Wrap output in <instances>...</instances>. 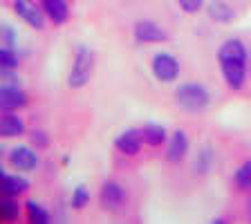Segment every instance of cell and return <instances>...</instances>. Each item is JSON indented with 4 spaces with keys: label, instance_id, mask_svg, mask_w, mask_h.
Masks as SVG:
<instances>
[{
    "label": "cell",
    "instance_id": "cell-5",
    "mask_svg": "<svg viewBox=\"0 0 251 224\" xmlns=\"http://www.w3.org/2000/svg\"><path fill=\"white\" fill-rule=\"evenodd\" d=\"M9 164H11V168H16L18 173H29L36 168L38 155L27 146H16L14 150L9 152Z\"/></svg>",
    "mask_w": 251,
    "mask_h": 224
},
{
    "label": "cell",
    "instance_id": "cell-27",
    "mask_svg": "<svg viewBox=\"0 0 251 224\" xmlns=\"http://www.w3.org/2000/svg\"><path fill=\"white\" fill-rule=\"evenodd\" d=\"M249 204H251V202H249Z\"/></svg>",
    "mask_w": 251,
    "mask_h": 224
},
{
    "label": "cell",
    "instance_id": "cell-13",
    "mask_svg": "<svg viewBox=\"0 0 251 224\" xmlns=\"http://www.w3.org/2000/svg\"><path fill=\"white\" fill-rule=\"evenodd\" d=\"M0 188H2L5 198H18V195L25 193L27 188H29V182H27L25 177H21V175H5V173H2Z\"/></svg>",
    "mask_w": 251,
    "mask_h": 224
},
{
    "label": "cell",
    "instance_id": "cell-15",
    "mask_svg": "<svg viewBox=\"0 0 251 224\" xmlns=\"http://www.w3.org/2000/svg\"><path fill=\"white\" fill-rule=\"evenodd\" d=\"M0 132H2V137H18L25 132V124H23L21 117L7 112V115H2V121H0Z\"/></svg>",
    "mask_w": 251,
    "mask_h": 224
},
{
    "label": "cell",
    "instance_id": "cell-2",
    "mask_svg": "<svg viewBox=\"0 0 251 224\" xmlns=\"http://www.w3.org/2000/svg\"><path fill=\"white\" fill-rule=\"evenodd\" d=\"M175 97H177L179 105L188 112H200L209 105V92L200 83H182L175 92Z\"/></svg>",
    "mask_w": 251,
    "mask_h": 224
},
{
    "label": "cell",
    "instance_id": "cell-24",
    "mask_svg": "<svg viewBox=\"0 0 251 224\" xmlns=\"http://www.w3.org/2000/svg\"><path fill=\"white\" fill-rule=\"evenodd\" d=\"M177 2L186 14H195V11H200V7L204 5V0H177Z\"/></svg>",
    "mask_w": 251,
    "mask_h": 224
},
{
    "label": "cell",
    "instance_id": "cell-6",
    "mask_svg": "<svg viewBox=\"0 0 251 224\" xmlns=\"http://www.w3.org/2000/svg\"><path fill=\"white\" fill-rule=\"evenodd\" d=\"M135 36L139 43H162L166 41V31L152 21H141L135 25Z\"/></svg>",
    "mask_w": 251,
    "mask_h": 224
},
{
    "label": "cell",
    "instance_id": "cell-12",
    "mask_svg": "<svg viewBox=\"0 0 251 224\" xmlns=\"http://www.w3.org/2000/svg\"><path fill=\"white\" fill-rule=\"evenodd\" d=\"M222 74H225L226 83L233 90H240L245 83V63L238 61H222Z\"/></svg>",
    "mask_w": 251,
    "mask_h": 224
},
{
    "label": "cell",
    "instance_id": "cell-11",
    "mask_svg": "<svg viewBox=\"0 0 251 224\" xmlns=\"http://www.w3.org/2000/svg\"><path fill=\"white\" fill-rule=\"evenodd\" d=\"M188 150V137L184 130H175L173 137L168 139V146H166V159L168 162H179Z\"/></svg>",
    "mask_w": 251,
    "mask_h": 224
},
{
    "label": "cell",
    "instance_id": "cell-23",
    "mask_svg": "<svg viewBox=\"0 0 251 224\" xmlns=\"http://www.w3.org/2000/svg\"><path fill=\"white\" fill-rule=\"evenodd\" d=\"M213 152H211V148H202V152H198V168L200 173H206V168H209V164L213 162Z\"/></svg>",
    "mask_w": 251,
    "mask_h": 224
},
{
    "label": "cell",
    "instance_id": "cell-3",
    "mask_svg": "<svg viewBox=\"0 0 251 224\" xmlns=\"http://www.w3.org/2000/svg\"><path fill=\"white\" fill-rule=\"evenodd\" d=\"M151 68H152L155 78L162 81V83H171V81H175L179 74V63L175 61V56H171V54H166V52L155 54Z\"/></svg>",
    "mask_w": 251,
    "mask_h": 224
},
{
    "label": "cell",
    "instance_id": "cell-14",
    "mask_svg": "<svg viewBox=\"0 0 251 224\" xmlns=\"http://www.w3.org/2000/svg\"><path fill=\"white\" fill-rule=\"evenodd\" d=\"M43 9L56 25L68 21V2L65 0H43Z\"/></svg>",
    "mask_w": 251,
    "mask_h": 224
},
{
    "label": "cell",
    "instance_id": "cell-4",
    "mask_svg": "<svg viewBox=\"0 0 251 224\" xmlns=\"http://www.w3.org/2000/svg\"><path fill=\"white\" fill-rule=\"evenodd\" d=\"M14 9H16V14L21 16L27 25L34 27V29H43V27H45V14H43L45 9H41L38 5H34L29 0H14Z\"/></svg>",
    "mask_w": 251,
    "mask_h": 224
},
{
    "label": "cell",
    "instance_id": "cell-18",
    "mask_svg": "<svg viewBox=\"0 0 251 224\" xmlns=\"http://www.w3.org/2000/svg\"><path fill=\"white\" fill-rule=\"evenodd\" d=\"M25 209H27V215H29V222H34V224H47L50 222V213H47L45 209H43L41 204H36V202H27L25 204Z\"/></svg>",
    "mask_w": 251,
    "mask_h": 224
},
{
    "label": "cell",
    "instance_id": "cell-8",
    "mask_svg": "<svg viewBox=\"0 0 251 224\" xmlns=\"http://www.w3.org/2000/svg\"><path fill=\"white\" fill-rule=\"evenodd\" d=\"M141 144H144V135H141V130H135V128H130V130H124L119 137L115 139V146L119 148L124 155H137L141 148Z\"/></svg>",
    "mask_w": 251,
    "mask_h": 224
},
{
    "label": "cell",
    "instance_id": "cell-26",
    "mask_svg": "<svg viewBox=\"0 0 251 224\" xmlns=\"http://www.w3.org/2000/svg\"><path fill=\"white\" fill-rule=\"evenodd\" d=\"M5 38H7V43H11V41H14V34H11V27H5Z\"/></svg>",
    "mask_w": 251,
    "mask_h": 224
},
{
    "label": "cell",
    "instance_id": "cell-19",
    "mask_svg": "<svg viewBox=\"0 0 251 224\" xmlns=\"http://www.w3.org/2000/svg\"><path fill=\"white\" fill-rule=\"evenodd\" d=\"M18 213H21V206L14 202V198L2 199V204H0V215H2L5 222H14V220L18 218Z\"/></svg>",
    "mask_w": 251,
    "mask_h": 224
},
{
    "label": "cell",
    "instance_id": "cell-20",
    "mask_svg": "<svg viewBox=\"0 0 251 224\" xmlns=\"http://www.w3.org/2000/svg\"><path fill=\"white\" fill-rule=\"evenodd\" d=\"M238 188H251V162H245L233 175Z\"/></svg>",
    "mask_w": 251,
    "mask_h": 224
},
{
    "label": "cell",
    "instance_id": "cell-17",
    "mask_svg": "<svg viewBox=\"0 0 251 224\" xmlns=\"http://www.w3.org/2000/svg\"><path fill=\"white\" fill-rule=\"evenodd\" d=\"M141 135H144V141L151 144V146H159V144H164V139H166V130H164V125H159V124H146L141 128Z\"/></svg>",
    "mask_w": 251,
    "mask_h": 224
},
{
    "label": "cell",
    "instance_id": "cell-21",
    "mask_svg": "<svg viewBox=\"0 0 251 224\" xmlns=\"http://www.w3.org/2000/svg\"><path fill=\"white\" fill-rule=\"evenodd\" d=\"M0 65H2V70H14L18 65V56H16V52L9 45L0 50Z\"/></svg>",
    "mask_w": 251,
    "mask_h": 224
},
{
    "label": "cell",
    "instance_id": "cell-22",
    "mask_svg": "<svg viewBox=\"0 0 251 224\" xmlns=\"http://www.w3.org/2000/svg\"><path fill=\"white\" fill-rule=\"evenodd\" d=\"M90 199V193L85 186H76L74 188V195H72V206L74 209H83L85 204H88Z\"/></svg>",
    "mask_w": 251,
    "mask_h": 224
},
{
    "label": "cell",
    "instance_id": "cell-10",
    "mask_svg": "<svg viewBox=\"0 0 251 224\" xmlns=\"http://www.w3.org/2000/svg\"><path fill=\"white\" fill-rule=\"evenodd\" d=\"M218 58H220V63L222 61L245 63L247 61V50H245V45H242V41H238V38H229V41L222 43V47H220V52H218Z\"/></svg>",
    "mask_w": 251,
    "mask_h": 224
},
{
    "label": "cell",
    "instance_id": "cell-1",
    "mask_svg": "<svg viewBox=\"0 0 251 224\" xmlns=\"http://www.w3.org/2000/svg\"><path fill=\"white\" fill-rule=\"evenodd\" d=\"M92 70H94V54L90 52L88 47H78V52L72 63V70H70L68 83L72 88H83L92 78Z\"/></svg>",
    "mask_w": 251,
    "mask_h": 224
},
{
    "label": "cell",
    "instance_id": "cell-7",
    "mask_svg": "<svg viewBox=\"0 0 251 224\" xmlns=\"http://www.w3.org/2000/svg\"><path fill=\"white\" fill-rule=\"evenodd\" d=\"M126 202V191L119 186L117 182H105L103 188H101V204L110 211L121 209Z\"/></svg>",
    "mask_w": 251,
    "mask_h": 224
},
{
    "label": "cell",
    "instance_id": "cell-25",
    "mask_svg": "<svg viewBox=\"0 0 251 224\" xmlns=\"http://www.w3.org/2000/svg\"><path fill=\"white\" fill-rule=\"evenodd\" d=\"M31 141H34L36 146H47L45 132H38V130H34V132H31Z\"/></svg>",
    "mask_w": 251,
    "mask_h": 224
},
{
    "label": "cell",
    "instance_id": "cell-16",
    "mask_svg": "<svg viewBox=\"0 0 251 224\" xmlns=\"http://www.w3.org/2000/svg\"><path fill=\"white\" fill-rule=\"evenodd\" d=\"M209 14L213 21H220V23H231L235 18L233 7H229L225 0H213L209 5Z\"/></svg>",
    "mask_w": 251,
    "mask_h": 224
},
{
    "label": "cell",
    "instance_id": "cell-9",
    "mask_svg": "<svg viewBox=\"0 0 251 224\" xmlns=\"http://www.w3.org/2000/svg\"><path fill=\"white\" fill-rule=\"evenodd\" d=\"M0 103L5 110H18L23 105H27V94L23 92L18 85H11V83H5L2 90H0Z\"/></svg>",
    "mask_w": 251,
    "mask_h": 224
}]
</instances>
